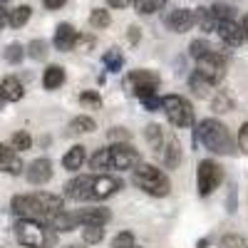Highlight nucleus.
I'll list each match as a JSON object with an SVG mask.
<instances>
[{
    "mask_svg": "<svg viewBox=\"0 0 248 248\" xmlns=\"http://www.w3.org/2000/svg\"><path fill=\"white\" fill-rule=\"evenodd\" d=\"M10 209L17 218H35L47 223L55 214L65 209L62 196L47 194V191H35V194H17L10 201Z\"/></svg>",
    "mask_w": 248,
    "mask_h": 248,
    "instance_id": "obj_1",
    "label": "nucleus"
},
{
    "mask_svg": "<svg viewBox=\"0 0 248 248\" xmlns=\"http://www.w3.org/2000/svg\"><path fill=\"white\" fill-rule=\"evenodd\" d=\"M196 141L203 144L211 154H218V156H229L236 152V141L229 132V127L221 122V119H203L199 122L196 127Z\"/></svg>",
    "mask_w": 248,
    "mask_h": 248,
    "instance_id": "obj_2",
    "label": "nucleus"
},
{
    "mask_svg": "<svg viewBox=\"0 0 248 248\" xmlns=\"http://www.w3.org/2000/svg\"><path fill=\"white\" fill-rule=\"evenodd\" d=\"M132 184L137 189H141L144 194L164 199L171 194V179L167 176V171L154 167V164H139V167L132 169Z\"/></svg>",
    "mask_w": 248,
    "mask_h": 248,
    "instance_id": "obj_3",
    "label": "nucleus"
},
{
    "mask_svg": "<svg viewBox=\"0 0 248 248\" xmlns=\"http://www.w3.org/2000/svg\"><path fill=\"white\" fill-rule=\"evenodd\" d=\"M13 231H15L17 243L25 248H52L57 243V233L47 223L35 221V218H17Z\"/></svg>",
    "mask_w": 248,
    "mask_h": 248,
    "instance_id": "obj_4",
    "label": "nucleus"
},
{
    "mask_svg": "<svg viewBox=\"0 0 248 248\" xmlns=\"http://www.w3.org/2000/svg\"><path fill=\"white\" fill-rule=\"evenodd\" d=\"M226 65H229V52L214 47L209 52H203L201 57H196V70L203 79H209L211 85H218V82L226 77Z\"/></svg>",
    "mask_w": 248,
    "mask_h": 248,
    "instance_id": "obj_5",
    "label": "nucleus"
},
{
    "mask_svg": "<svg viewBox=\"0 0 248 248\" xmlns=\"http://www.w3.org/2000/svg\"><path fill=\"white\" fill-rule=\"evenodd\" d=\"M161 109L167 114V119L174 124V127H194L196 122V114H194V107L191 102L181 97V94H167L161 97Z\"/></svg>",
    "mask_w": 248,
    "mask_h": 248,
    "instance_id": "obj_6",
    "label": "nucleus"
},
{
    "mask_svg": "<svg viewBox=\"0 0 248 248\" xmlns=\"http://www.w3.org/2000/svg\"><path fill=\"white\" fill-rule=\"evenodd\" d=\"M223 181V167L214 159H203L199 161L196 169V186H199V196H209L214 194Z\"/></svg>",
    "mask_w": 248,
    "mask_h": 248,
    "instance_id": "obj_7",
    "label": "nucleus"
},
{
    "mask_svg": "<svg viewBox=\"0 0 248 248\" xmlns=\"http://www.w3.org/2000/svg\"><path fill=\"white\" fill-rule=\"evenodd\" d=\"M109 149V161H112V169L114 171H132L134 167L141 164V154L139 149H134L129 141H117L112 144Z\"/></svg>",
    "mask_w": 248,
    "mask_h": 248,
    "instance_id": "obj_8",
    "label": "nucleus"
},
{
    "mask_svg": "<svg viewBox=\"0 0 248 248\" xmlns=\"http://www.w3.org/2000/svg\"><path fill=\"white\" fill-rule=\"evenodd\" d=\"M124 87L129 92H134L137 97H149V94H156L159 90V75L152 72V70H132L124 79Z\"/></svg>",
    "mask_w": 248,
    "mask_h": 248,
    "instance_id": "obj_9",
    "label": "nucleus"
},
{
    "mask_svg": "<svg viewBox=\"0 0 248 248\" xmlns=\"http://www.w3.org/2000/svg\"><path fill=\"white\" fill-rule=\"evenodd\" d=\"M161 156V164L167 169H176L179 164H181V141L174 132H167L164 129V141H161V147L156 152Z\"/></svg>",
    "mask_w": 248,
    "mask_h": 248,
    "instance_id": "obj_10",
    "label": "nucleus"
},
{
    "mask_svg": "<svg viewBox=\"0 0 248 248\" xmlns=\"http://www.w3.org/2000/svg\"><path fill=\"white\" fill-rule=\"evenodd\" d=\"M122 191V179L112 174H94L92 179V201H105Z\"/></svg>",
    "mask_w": 248,
    "mask_h": 248,
    "instance_id": "obj_11",
    "label": "nucleus"
},
{
    "mask_svg": "<svg viewBox=\"0 0 248 248\" xmlns=\"http://www.w3.org/2000/svg\"><path fill=\"white\" fill-rule=\"evenodd\" d=\"M75 218L82 226H107L112 221V211L107 209V206H87V209H77L75 211Z\"/></svg>",
    "mask_w": 248,
    "mask_h": 248,
    "instance_id": "obj_12",
    "label": "nucleus"
},
{
    "mask_svg": "<svg viewBox=\"0 0 248 248\" xmlns=\"http://www.w3.org/2000/svg\"><path fill=\"white\" fill-rule=\"evenodd\" d=\"M92 179L94 174H79L65 184V196L72 201H92Z\"/></svg>",
    "mask_w": 248,
    "mask_h": 248,
    "instance_id": "obj_13",
    "label": "nucleus"
},
{
    "mask_svg": "<svg viewBox=\"0 0 248 248\" xmlns=\"http://www.w3.org/2000/svg\"><path fill=\"white\" fill-rule=\"evenodd\" d=\"M25 179L30 186H43L52 179V161L47 156H40L35 159L32 164H28L25 167Z\"/></svg>",
    "mask_w": 248,
    "mask_h": 248,
    "instance_id": "obj_14",
    "label": "nucleus"
},
{
    "mask_svg": "<svg viewBox=\"0 0 248 248\" xmlns=\"http://www.w3.org/2000/svg\"><path fill=\"white\" fill-rule=\"evenodd\" d=\"M216 35L221 37V43L231 50H236L246 43V32H243L241 23H236V20H223V23H218Z\"/></svg>",
    "mask_w": 248,
    "mask_h": 248,
    "instance_id": "obj_15",
    "label": "nucleus"
},
{
    "mask_svg": "<svg viewBox=\"0 0 248 248\" xmlns=\"http://www.w3.org/2000/svg\"><path fill=\"white\" fill-rule=\"evenodd\" d=\"M194 25H196V15H194V10H189V8H176V10H171V13L167 15V28H169L171 32H176V35L189 32Z\"/></svg>",
    "mask_w": 248,
    "mask_h": 248,
    "instance_id": "obj_16",
    "label": "nucleus"
},
{
    "mask_svg": "<svg viewBox=\"0 0 248 248\" xmlns=\"http://www.w3.org/2000/svg\"><path fill=\"white\" fill-rule=\"evenodd\" d=\"M0 171L13 174V176H20L25 171V164L20 159V154L13 147H8V144H0Z\"/></svg>",
    "mask_w": 248,
    "mask_h": 248,
    "instance_id": "obj_17",
    "label": "nucleus"
},
{
    "mask_svg": "<svg viewBox=\"0 0 248 248\" xmlns=\"http://www.w3.org/2000/svg\"><path fill=\"white\" fill-rule=\"evenodd\" d=\"M77 40H79V35H77V30L70 23H60L57 30H55V37H52V45L60 52H70L77 45Z\"/></svg>",
    "mask_w": 248,
    "mask_h": 248,
    "instance_id": "obj_18",
    "label": "nucleus"
},
{
    "mask_svg": "<svg viewBox=\"0 0 248 248\" xmlns=\"http://www.w3.org/2000/svg\"><path fill=\"white\" fill-rule=\"evenodd\" d=\"M47 226H50L55 233H67V231H72V229H79V223H77V218H75V211H65V209H62L60 214H55V216L47 221Z\"/></svg>",
    "mask_w": 248,
    "mask_h": 248,
    "instance_id": "obj_19",
    "label": "nucleus"
},
{
    "mask_svg": "<svg viewBox=\"0 0 248 248\" xmlns=\"http://www.w3.org/2000/svg\"><path fill=\"white\" fill-rule=\"evenodd\" d=\"M0 94H3L5 102H20L25 94V87L17 77H3V82H0Z\"/></svg>",
    "mask_w": 248,
    "mask_h": 248,
    "instance_id": "obj_20",
    "label": "nucleus"
},
{
    "mask_svg": "<svg viewBox=\"0 0 248 248\" xmlns=\"http://www.w3.org/2000/svg\"><path fill=\"white\" fill-rule=\"evenodd\" d=\"M85 161H87V149L82 147V144H75V147L67 149V154L62 156V167H65L67 171H77Z\"/></svg>",
    "mask_w": 248,
    "mask_h": 248,
    "instance_id": "obj_21",
    "label": "nucleus"
},
{
    "mask_svg": "<svg viewBox=\"0 0 248 248\" xmlns=\"http://www.w3.org/2000/svg\"><path fill=\"white\" fill-rule=\"evenodd\" d=\"M189 87H191V92L199 97V99H214V85L209 79H203L199 72H191V77H189Z\"/></svg>",
    "mask_w": 248,
    "mask_h": 248,
    "instance_id": "obj_22",
    "label": "nucleus"
},
{
    "mask_svg": "<svg viewBox=\"0 0 248 248\" xmlns=\"http://www.w3.org/2000/svg\"><path fill=\"white\" fill-rule=\"evenodd\" d=\"M62 85H65V70L60 65H47L43 72V87L52 92V90H60Z\"/></svg>",
    "mask_w": 248,
    "mask_h": 248,
    "instance_id": "obj_23",
    "label": "nucleus"
},
{
    "mask_svg": "<svg viewBox=\"0 0 248 248\" xmlns=\"http://www.w3.org/2000/svg\"><path fill=\"white\" fill-rule=\"evenodd\" d=\"M194 15H196V25H199L203 32H216V30H218V20L214 17V13H211L209 8H196Z\"/></svg>",
    "mask_w": 248,
    "mask_h": 248,
    "instance_id": "obj_24",
    "label": "nucleus"
},
{
    "mask_svg": "<svg viewBox=\"0 0 248 248\" xmlns=\"http://www.w3.org/2000/svg\"><path fill=\"white\" fill-rule=\"evenodd\" d=\"M70 129H72V134H90V132L97 129V122L87 114H79L70 122Z\"/></svg>",
    "mask_w": 248,
    "mask_h": 248,
    "instance_id": "obj_25",
    "label": "nucleus"
},
{
    "mask_svg": "<svg viewBox=\"0 0 248 248\" xmlns=\"http://www.w3.org/2000/svg\"><path fill=\"white\" fill-rule=\"evenodd\" d=\"M144 139H147V144H149L154 152H159L161 141H164V129H161V124H147V127H144Z\"/></svg>",
    "mask_w": 248,
    "mask_h": 248,
    "instance_id": "obj_26",
    "label": "nucleus"
},
{
    "mask_svg": "<svg viewBox=\"0 0 248 248\" xmlns=\"http://www.w3.org/2000/svg\"><path fill=\"white\" fill-rule=\"evenodd\" d=\"M82 241L87 246H97L105 241V226H82Z\"/></svg>",
    "mask_w": 248,
    "mask_h": 248,
    "instance_id": "obj_27",
    "label": "nucleus"
},
{
    "mask_svg": "<svg viewBox=\"0 0 248 248\" xmlns=\"http://www.w3.org/2000/svg\"><path fill=\"white\" fill-rule=\"evenodd\" d=\"M164 5H167V0H134V10L139 15H154Z\"/></svg>",
    "mask_w": 248,
    "mask_h": 248,
    "instance_id": "obj_28",
    "label": "nucleus"
},
{
    "mask_svg": "<svg viewBox=\"0 0 248 248\" xmlns=\"http://www.w3.org/2000/svg\"><path fill=\"white\" fill-rule=\"evenodd\" d=\"M30 15H32V8L30 5H17L15 10H10V28H23L28 20H30Z\"/></svg>",
    "mask_w": 248,
    "mask_h": 248,
    "instance_id": "obj_29",
    "label": "nucleus"
},
{
    "mask_svg": "<svg viewBox=\"0 0 248 248\" xmlns=\"http://www.w3.org/2000/svg\"><path fill=\"white\" fill-rule=\"evenodd\" d=\"M90 167L92 169H99V171H107L112 169V161H109V149H97L92 156H90Z\"/></svg>",
    "mask_w": 248,
    "mask_h": 248,
    "instance_id": "obj_30",
    "label": "nucleus"
},
{
    "mask_svg": "<svg viewBox=\"0 0 248 248\" xmlns=\"http://www.w3.org/2000/svg\"><path fill=\"white\" fill-rule=\"evenodd\" d=\"M209 10L214 13V17L218 23H223V20H236V8L229 3H214V5H209Z\"/></svg>",
    "mask_w": 248,
    "mask_h": 248,
    "instance_id": "obj_31",
    "label": "nucleus"
},
{
    "mask_svg": "<svg viewBox=\"0 0 248 248\" xmlns=\"http://www.w3.org/2000/svg\"><path fill=\"white\" fill-rule=\"evenodd\" d=\"M90 23H92V28H97V30H105V28H109V23H112V15H109V10H105V8H94V10L90 13Z\"/></svg>",
    "mask_w": 248,
    "mask_h": 248,
    "instance_id": "obj_32",
    "label": "nucleus"
},
{
    "mask_svg": "<svg viewBox=\"0 0 248 248\" xmlns=\"http://www.w3.org/2000/svg\"><path fill=\"white\" fill-rule=\"evenodd\" d=\"M10 147H13L15 152H28V149L32 147V137H30L25 129H20V132H15V134L10 137Z\"/></svg>",
    "mask_w": 248,
    "mask_h": 248,
    "instance_id": "obj_33",
    "label": "nucleus"
},
{
    "mask_svg": "<svg viewBox=\"0 0 248 248\" xmlns=\"http://www.w3.org/2000/svg\"><path fill=\"white\" fill-rule=\"evenodd\" d=\"M23 57H25V47L20 45V43H10V45L5 47V60L10 62V65H20V62H23Z\"/></svg>",
    "mask_w": 248,
    "mask_h": 248,
    "instance_id": "obj_34",
    "label": "nucleus"
},
{
    "mask_svg": "<svg viewBox=\"0 0 248 248\" xmlns=\"http://www.w3.org/2000/svg\"><path fill=\"white\" fill-rule=\"evenodd\" d=\"M79 105L82 107H90V109H99L102 107V97L94 90H85V92L79 94Z\"/></svg>",
    "mask_w": 248,
    "mask_h": 248,
    "instance_id": "obj_35",
    "label": "nucleus"
},
{
    "mask_svg": "<svg viewBox=\"0 0 248 248\" xmlns=\"http://www.w3.org/2000/svg\"><path fill=\"white\" fill-rule=\"evenodd\" d=\"M25 52H28L32 60H45V57H47V43H45V40H32Z\"/></svg>",
    "mask_w": 248,
    "mask_h": 248,
    "instance_id": "obj_36",
    "label": "nucleus"
},
{
    "mask_svg": "<svg viewBox=\"0 0 248 248\" xmlns=\"http://www.w3.org/2000/svg\"><path fill=\"white\" fill-rule=\"evenodd\" d=\"M211 105H214V109L216 112H231L233 107H236V102L229 97V94H214V99H211Z\"/></svg>",
    "mask_w": 248,
    "mask_h": 248,
    "instance_id": "obj_37",
    "label": "nucleus"
},
{
    "mask_svg": "<svg viewBox=\"0 0 248 248\" xmlns=\"http://www.w3.org/2000/svg\"><path fill=\"white\" fill-rule=\"evenodd\" d=\"M134 246H137V241H134L132 231H119L112 238V248H134Z\"/></svg>",
    "mask_w": 248,
    "mask_h": 248,
    "instance_id": "obj_38",
    "label": "nucleus"
},
{
    "mask_svg": "<svg viewBox=\"0 0 248 248\" xmlns=\"http://www.w3.org/2000/svg\"><path fill=\"white\" fill-rule=\"evenodd\" d=\"M105 65H107V72H119L122 70V65H124V57L117 52V50H112V52H105Z\"/></svg>",
    "mask_w": 248,
    "mask_h": 248,
    "instance_id": "obj_39",
    "label": "nucleus"
},
{
    "mask_svg": "<svg viewBox=\"0 0 248 248\" xmlns=\"http://www.w3.org/2000/svg\"><path fill=\"white\" fill-rule=\"evenodd\" d=\"M218 246H221V248H248V241H246L243 236H238V233H229V236L221 238Z\"/></svg>",
    "mask_w": 248,
    "mask_h": 248,
    "instance_id": "obj_40",
    "label": "nucleus"
},
{
    "mask_svg": "<svg viewBox=\"0 0 248 248\" xmlns=\"http://www.w3.org/2000/svg\"><path fill=\"white\" fill-rule=\"evenodd\" d=\"M209 50H214V45L209 43V40H191V45H189V52H191L194 60L201 57L203 52H209Z\"/></svg>",
    "mask_w": 248,
    "mask_h": 248,
    "instance_id": "obj_41",
    "label": "nucleus"
},
{
    "mask_svg": "<svg viewBox=\"0 0 248 248\" xmlns=\"http://www.w3.org/2000/svg\"><path fill=\"white\" fill-rule=\"evenodd\" d=\"M139 102H141V107L147 109V112H159V109H161V97H156V94L139 97Z\"/></svg>",
    "mask_w": 248,
    "mask_h": 248,
    "instance_id": "obj_42",
    "label": "nucleus"
},
{
    "mask_svg": "<svg viewBox=\"0 0 248 248\" xmlns=\"http://www.w3.org/2000/svg\"><path fill=\"white\" fill-rule=\"evenodd\" d=\"M107 137H109L112 144H117V141H129V132L124 129V127H112V129L107 132Z\"/></svg>",
    "mask_w": 248,
    "mask_h": 248,
    "instance_id": "obj_43",
    "label": "nucleus"
},
{
    "mask_svg": "<svg viewBox=\"0 0 248 248\" xmlns=\"http://www.w3.org/2000/svg\"><path fill=\"white\" fill-rule=\"evenodd\" d=\"M238 149L248 154V122H243L238 129Z\"/></svg>",
    "mask_w": 248,
    "mask_h": 248,
    "instance_id": "obj_44",
    "label": "nucleus"
},
{
    "mask_svg": "<svg viewBox=\"0 0 248 248\" xmlns=\"http://www.w3.org/2000/svg\"><path fill=\"white\" fill-rule=\"evenodd\" d=\"M43 5H45V10H60L67 5V0H43Z\"/></svg>",
    "mask_w": 248,
    "mask_h": 248,
    "instance_id": "obj_45",
    "label": "nucleus"
},
{
    "mask_svg": "<svg viewBox=\"0 0 248 248\" xmlns=\"http://www.w3.org/2000/svg\"><path fill=\"white\" fill-rule=\"evenodd\" d=\"M107 3H109L112 8H127V5L134 3V0H107Z\"/></svg>",
    "mask_w": 248,
    "mask_h": 248,
    "instance_id": "obj_46",
    "label": "nucleus"
},
{
    "mask_svg": "<svg viewBox=\"0 0 248 248\" xmlns=\"http://www.w3.org/2000/svg\"><path fill=\"white\" fill-rule=\"evenodd\" d=\"M127 37H129V43H139V28H137V25H132V28H129V32H127Z\"/></svg>",
    "mask_w": 248,
    "mask_h": 248,
    "instance_id": "obj_47",
    "label": "nucleus"
},
{
    "mask_svg": "<svg viewBox=\"0 0 248 248\" xmlns=\"http://www.w3.org/2000/svg\"><path fill=\"white\" fill-rule=\"evenodd\" d=\"M10 23V10L5 8V10H0V28H5Z\"/></svg>",
    "mask_w": 248,
    "mask_h": 248,
    "instance_id": "obj_48",
    "label": "nucleus"
},
{
    "mask_svg": "<svg viewBox=\"0 0 248 248\" xmlns=\"http://www.w3.org/2000/svg\"><path fill=\"white\" fill-rule=\"evenodd\" d=\"M241 28H243V32H246V40H248V15H243V20H241Z\"/></svg>",
    "mask_w": 248,
    "mask_h": 248,
    "instance_id": "obj_49",
    "label": "nucleus"
},
{
    "mask_svg": "<svg viewBox=\"0 0 248 248\" xmlns=\"http://www.w3.org/2000/svg\"><path fill=\"white\" fill-rule=\"evenodd\" d=\"M8 8V0H0V10H5Z\"/></svg>",
    "mask_w": 248,
    "mask_h": 248,
    "instance_id": "obj_50",
    "label": "nucleus"
},
{
    "mask_svg": "<svg viewBox=\"0 0 248 248\" xmlns=\"http://www.w3.org/2000/svg\"><path fill=\"white\" fill-rule=\"evenodd\" d=\"M3 102H5V99H3V94H0V109H3Z\"/></svg>",
    "mask_w": 248,
    "mask_h": 248,
    "instance_id": "obj_51",
    "label": "nucleus"
},
{
    "mask_svg": "<svg viewBox=\"0 0 248 248\" xmlns=\"http://www.w3.org/2000/svg\"><path fill=\"white\" fill-rule=\"evenodd\" d=\"M65 248H79V246H65Z\"/></svg>",
    "mask_w": 248,
    "mask_h": 248,
    "instance_id": "obj_52",
    "label": "nucleus"
},
{
    "mask_svg": "<svg viewBox=\"0 0 248 248\" xmlns=\"http://www.w3.org/2000/svg\"><path fill=\"white\" fill-rule=\"evenodd\" d=\"M134 248H139V246H134Z\"/></svg>",
    "mask_w": 248,
    "mask_h": 248,
    "instance_id": "obj_53",
    "label": "nucleus"
}]
</instances>
